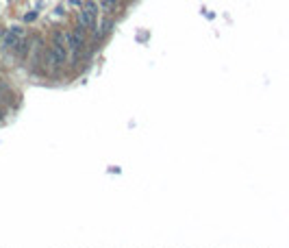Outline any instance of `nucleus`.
I'll use <instances>...</instances> for the list:
<instances>
[{"label": "nucleus", "mask_w": 289, "mask_h": 248, "mask_svg": "<svg viewBox=\"0 0 289 248\" xmlns=\"http://www.w3.org/2000/svg\"><path fill=\"white\" fill-rule=\"evenodd\" d=\"M96 15H98V7L94 4V2H87L85 9H83L81 15H78L81 26H83V28H96Z\"/></svg>", "instance_id": "f257e3e1"}, {"label": "nucleus", "mask_w": 289, "mask_h": 248, "mask_svg": "<svg viewBox=\"0 0 289 248\" xmlns=\"http://www.w3.org/2000/svg\"><path fill=\"white\" fill-rule=\"evenodd\" d=\"M111 28H113V20H111V18H107V20L102 22V26H100V33H96V39L107 37V35L111 33Z\"/></svg>", "instance_id": "f03ea898"}, {"label": "nucleus", "mask_w": 289, "mask_h": 248, "mask_svg": "<svg viewBox=\"0 0 289 248\" xmlns=\"http://www.w3.org/2000/svg\"><path fill=\"white\" fill-rule=\"evenodd\" d=\"M117 2H120V0H102V9H104L107 13H111V11L117 7Z\"/></svg>", "instance_id": "7ed1b4c3"}, {"label": "nucleus", "mask_w": 289, "mask_h": 248, "mask_svg": "<svg viewBox=\"0 0 289 248\" xmlns=\"http://www.w3.org/2000/svg\"><path fill=\"white\" fill-rule=\"evenodd\" d=\"M35 18H37V13H28V15H26V22H31V20H35Z\"/></svg>", "instance_id": "20e7f679"}]
</instances>
